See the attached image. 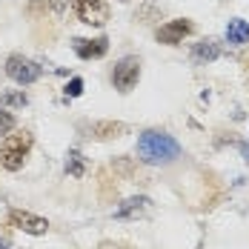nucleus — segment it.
Returning a JSON list of instances; mask_svg holds the SVG:
<instances>
[{
  "mask_svg": "<svg viewBox=\"0 0 249 249\" xmlns=\"http://www.w3.org/2000/svg\"><path fill=\"white\" fill-rule=\"evenodd\" d=\"M180 155V143L175 141L172 135L158 132V129H146L138 138V158L143 163H172L175 158Z\"/></svg>",
  "mask_w": 249,
  "mask_h": 249,
  "instance_id": "f257e3e1",
  "label": "nucleus"
},
{
  "mask_svg": "<svg viewBox=\"0 0 249 249\" xmlns=\"http://www.w3.org/2000/svg\"><path fill=\"white\" fill-rule=\"evenodd\" d=\"M35 138L32 132H18V135H9L0 146V166L9 169V172H18L23 169L26 158H29V149H32Z\"/></svg>",
  "mask_w": 249,
  "mask_h": 249,
  "instance_id": "f03ea898",
  "label": "nucleus"
},
{
  "mask_svg": "<svg viewBox=\"0 0 249 249\" xmlns=\"http://www.w3.org/2000/svg\"><path fill=\"white\" fill-rule=\"evenodd\" d=\"M138 80H141V60H138L135 54L121 57V60L115 63V69H112V83H115V89L126 95V92H132V89L138 86Z\"/></svg>",
  "mask_w": 249,
  "mask_h": 249,
  "instance_id": "7ed1b4c3",
  "label": "nucleus"
},
{
  "mask_svg": "<svg viewBox=\"0 0 249 249\" xmlns=\"http://www.w3.org/2000/svg\"><path fill=\"white\" fill-rule=\"evenodd\" d=\"M72 9H75L77 20L86 26H106L109 20V3L106 0H72Z\"/></svg>",
  "mask_w": 249,
  "mask_h": 249,
  "instance_id": "20e7f679",
  "label": "nucleus"
},
{
  "mask_svg": "<svg viewBox=\"0 0 249 249\" xmlns=\"http://www.w3.org/2000/svg\"><path fill=\"white\" fill-rule=\"evenodd\" d=\"M6 75L12 77L15 83H20V86H29V83H35L37 77L43 75V69H40L35 60L23 57V54H12V57L6 60Z\"/></svg>",
  "mask_w": 249,
  "mask_h": 249,
  "instance_id": "39448f33",
  "label": "nucleus"
},
{
  "mask_svg": "<svg viewBox=\"0 0 249 249\" xmlns=\"http://www.w3.org/2000/svg\"><path fill=\"white\" fill-rule=\"evenodd\" d=\"M192 32H195V23L186 20V18H180V20H169V23L158 26L155 37H158L160 43H166V46H178V43H183V37H189Z\"/></svg>",
  "mask_w": 249,
  "mask_h": 249,
  "instance_id": "423d86ee",
  "label": "nucleus"
},
{
  "mask_svg": "<svg viewBox=\"0 0 249 249\" xmlns=\"http://www.w3.org/2000/svg\"><path fill=\"white\" fill-rule=\"evenodd\" d=\"M9 224L15 229H23L26 235H46L49 232V221L46 218H37L26 209H9Z\"/></svg>",
  "mask_w": 249,
  "mask_h": 249,
  "instance_id": "0eeeda50",
  "label": "nucleus"
},
{
  "mask_svg": "<svg viewBox=\"0 0 249 249\" xmlns=\"http://www.w3.org/2000/svg\"><path fill=\"white\" fill-rule=\"evenodd\" d=\"M72 49L80 60H98L103 57L106 52H109V40L106 37H95V40H89V37H75L72 40Z\"/></svg>",
  "mask_w": 249,
  "mask_h": 249,
  "instance_id": "6e6552de",
  "label": "nucleus"
},
{
  "mask_svg": "<svg viewBox=\"0 0 249 249\" xmlns=\"http://www.w3.org/2000/svg\"><path fill=\"white\" fill-rule=\"evenodd\" d=\"M152 209V200L146 195H135V198H126L118 209H115V218L118 221H135V218H143Z\"/></svg>",
  "mask_w": 249,
  "mask_h": 249,
  "instance_id": "1a4fd4ad",
  "label": "nucleus"
},
{
  "mask_svg": "<svg viewBox=\"0 0 249 249\" xmlns=\"http://www.w3.org/2000/svg\"><path fill=\"white\" fill-rule=\"evenodd\" d=\"M89 135L98 138V141L121 138V135H126V124H121V121H95V124L89 126Z\"/></svg>",
  "mask_w": 249,
  "mask_h": 249,
  "instance_id": "9d476101",
  "label": "nucleus"
},
{
  "mask_svg": "<svg viewBox=\"0 0 249 249\" xmlns=\"http://www.w3.org/2000/svg\"><path fill=\"white\" fill-rule=\"evenodd\" d=\"M221 43L218 40H200L192 46V60L195 63H212V60H218L221 57Z\"/></svg>",
  "mask_w": 249,
  "mask_h": 249,
  "instance_id": "9b49d317",
  "label": "nucleus"
},
{
  "mask_svg": "<svg viewBox=\"0 0 249 249\" xmlns=\"http://www.w3.org/2000/svg\"><path fill=\"white\" fill-rule=\"evenodd\" d=\"M247 40H249V23L247 20H241V18L229 20V26H226V43H229V46H244Z\"/></svg>",
  "mask_w": 249,
  "mask_h": 249,
  "instance_id": "f8f14e48",
  "label": "nucleus"
},
{
  "mask_svg": "<svg viewBox=\"0 0 249 249\" xmlns=\"http://www.w3.org/2000/svg\"><path fill=\"white\" fill-rule=\"evenodd\" d=\"M29 12L32 15H60L63 0H29Z\"/></svg>",
  "mask_w": 249,
  "mask_h": 249,
  "instance_id": "ddd939ff",
  "label": "nucleus"
},
{
  "mask_svg": "<svg viewBox=\"0 0 249 249\" xmlns=\"http://www.w3.org/2000/svg\"><path fill=\"white\" fill-rule=\"evenodd\" d=\"M66 172L72 178H83L86 175V158L77 149H69V155H66Z\"/></svg>",
  "mask_w": 249,
  "mask_h": 249,
  "instance_id": "4468645a",
  "label": "nucleus"
},
{
  "mask_svg": "<svg viewBox=\"0 0 249 249\" xmlns=\"http://www.w3.org/2000/svg\"><path fill=\"white\" fill-rule=\"evenodd\" d=\"M0 106L3 109H23V106H29V98L23 92H6V95H0Z\"/></svg>",
  "mask_w": 249,
  "mask_h": 249,
  "instance_id": "2eb2a0df",
  "label": "nucleus"
},
{
  "mask_svg": "<svg viewBox=\"0 0 249 249\" xmlns=\"http://www.w3.org/2000/svg\"><path fill=\"white\" fill-rule=\"evenodd\" d=\"M12 129H15V115L6 112V109H0V135H9Z\"/></svg>",
  "mask_w": 249,
  "mask_h": 249,
  "instance_id": "dca6fc26",
  "label": "nucleus"
},
{
  "mask_svg": "<svg viewBox=\"0 0 249 249\" xmlns=\"http://www.w3.org/2000/svg\"><path fill=\"white\" fill-rule=\"evenodd\" d=\"M66 95H69V98L83 95V80H80V77H72V80H69V86H66Z\"/></svg>",
  "mask_w": 249,
  "mask_h": 249,
  "instance_id": "f3484780",
  "label": "nucleus"
},
{
  "mask_svg": "<svg viewBox=\"0 0 249 249\" xmlns=\"http://www.w3.org/2000/svg\"><path fill=\"white\" fill-rule=\"evenodd\" d=\"M0 249H6V241H3V238H0Z\"/></svg>",
  "mask_w": 249,
  "mask_h": 249,
  "instance_id": "a211bd4d",
  "label": "nucleus"
},
{
  "mask_svg": "<svg viewBox=\"0 0 249 249\" xmlns=\"http://www.w3.org/2000/svg\"><path fill=\"white\" fill-rule=\"evenodd\" d=\"M124 3H126V0H124Z\"/></svg>",
  "mask_w": 249,
  "mask_h": 249,
  "instance_id": "6ab92c4d",
  "label": "nucleus"
}]
</instances>
